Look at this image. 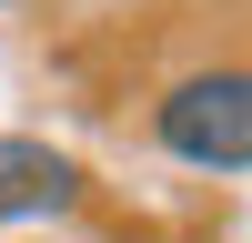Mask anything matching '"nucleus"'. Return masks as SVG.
I'll use <instances>...</instances> for the list:
<instances>
[{"label":"nucleus","mask_w":252,"mask_h":243,"mask_svg":"<svg viewBox=\"0 0 252 243\" xmlns=\"http://www.w3.org/2000/svg\"><path fill=\"white\" fill-rule=\"evenodd\" d=\"M152 132H161V152L192 162V172H242V162H252V81L232 71V61L172 81L161 112H152Z\"/></svg>","instance_id":"1"},{"label":"nucleus","mask_w":252,"mask_h":243,"mask_svg":"<svg viewBox=\"0 0 252 243\" xmlns=\"http://www.w3.org/2000/svg\"><path fill=\"white\" fill-rule=\"evenodd\" d=\"M71 202H81V162H71V152L0 132V223H31V213H71Z\"/></svg>","instance_id":"2"}]
</instances>
